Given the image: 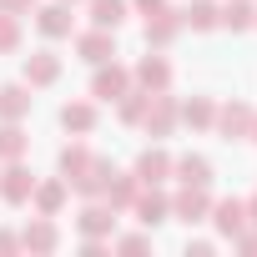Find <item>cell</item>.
<instances>
[{
    "label": "cell",
    "mask_w": 257,
    "mask_h": 257,
    "mask_svg": "<svg viewBox=\"0 0 257 257\" xmlns=\"http://www.w3.org/2000/svg\"><path fill=\"white\" fill-rule=\"evenodd\" d=\"M126 91H132V71L116 66V61H111V66L101 61V66H96V76H91V96H96V101H121Z\"/></svg>",
    "instance_id": "obj_1"
},
{
    "label": "cell",
    "mask_w": 257,
    "mask_h": 257,
    "mask_svg": "<svg viewBox=\"0 0 257 257\" xmlns=\"http://www.w3.org/2000/svg\"><path fill=\"white\" fill-rule=\"evenodd\" d=\"M172 212H177V222H207V212H212L207 187H187L182 182V192L172 197Z\"/></svg>",
    "instance_id": "obj_3"
},
{
    "label": "cell",
    "mask_w": 257,
    "mask_h": 257,
    "mask_svg": "<svg viewBox=\"0 0 257 257\" xmlns=\"http://www.w3.org/2000/svg\"><path fill=\"white\" fill-rule=\"evenodd\" d=\"M212 126L227 137V142H237V137H247L252 132V106H242V101H232V106H222L217 116H212Z\"/></svg>",
    "instance_id": "obj_8"
},
{
    "label": "cell",
    "mask_w": 257,
    "mask_h": 257,
    "mask_svg": "<svg viewBox=\"0 0 257 257\" xmlns=\"http://www.w3.org/2000/svg\"><path fill=\"white\" fill-rule=\"evenodd\" d=\"M76 227H81V237H111V227H116V212H111L106 202H91V197H86V207H81Z\"/></svg>",
    "instance_id": "obj_7"
},
{
    "label": "cell",
    "mask_w": 257,
    "mask_h": 257,
    "mask_svg": "<svg viewBox=\"0 0 257 257\" xmlns=\"http://www.w3.org/2000/svg\"><path fill=\"white\" fill-rule=\"evenodd\" d=\"M147 101H152L147 91H126V96H121V121H132V126H137V121L147 116Z\"/></svg>",
    "instance_id": "obj_27"
},
{
    "label": "cell",
    "mask_w": 257,
    "mask_h": 257,
    "mask_svg": "<svg viewBox=\"0 0 257 257\" xmlns=\"http://www.w3.org/2000/svg\"><path fill=\"white\" fill-rule=\"evenodd\" d=\"M172 177H182L187 187H212V162L197 157V152H187V157L172 162Z\"/></svg>",
    "instance_id": "obj_17"
},
{
    "label": "cell",
    "mask_w": 257,
    "mask_h": 257,
    "mask_svg": "<svg viewBox=\"0 0 257 257\" xmlns=\"http://www.w3.org/2000/svg\"><path fill=\"white\" fill-rule=\"evenodd\" d=\"M212 222H217V232H222V237H237V232L247 227V202H237V197H222V202L212 207Z\"/></svg>",
    "instance_id": "obj_15"
},
{
    "label": "cell",
    "mask_w": 257,
    "mask_h": 257,
    "mask_svg": "<svg viewBox=\"0 0 257 257\" xmlns=\"http://www.w3.org/2000/svg\"><path fill=\"white\" fill-rule=\"evenodd\" d=\"M167 177H172V157H167L162 147H147V152L137 157V182H152V187H157V182H167Z\"/></svg>",
    "instance_id": "obj_16"
},
{
    "label": "cell",
    "mask_w": 257,
    "mask_h": 257,
    "mask_svg": "<svg viewBox=\"0 0 257 257\" xmlns=\"http://www.w3.org/2000/svg\"><path fill=\"white\" fill-rule=\"evenodd\" d=\"M21 247H31V252H56V247H61L56 222H51V217H31L26 232H21Z\"/></svg>",
    "instance_id": "obj_11"
},
{
    "label": "cell",
    "mask_w": 257,
    "mask_h": 257,
    "mask_svg": "<svg viewBox=\"0 0 257 257\" xmlns=\"http://www.w3.org/2000/svg\"><path fill=\"white\" fill-rule=\"evenodd\" d=\"M61 126H66V132H96V106L91 101H66L61 106Z\"/></svg>",
    "instance_id": "obj_19"
},
{
    "label": "cell",
    "mask_w": 257,
    "mask_h": 257,
    "mask_svg": "<svg viewBox=\"0 0 257 257\" xmlns=\"http://www.w3.org/2000/svg\"><path fill=\"white\" fill-rule=\"evenodd\" d=\"M16 46H21V16L0 11V51H16Z\"/></svg>",
    "instance_id": "obj_28"
},
{
    "label": "cell",
    "mask_w": 257,
    "mask_h": 257,
    "mask_svg": "<svg viewBox=\"0 0 257 257\" xmlns=\"http://www.w3.org/2000/svg\"><path fill=\"white\" fill-rule=\"evenodd\" d=\"M31 192H36V177L21 162H6V172H0V197L11 207H21V202H31Z\"/></svg>",
    "instance_id": "obj_4"
},
{
    "label": "cell",
    "mask_w": 257,
    "mask_h": 257,
    "mask_svg": "<svg viewBox=\"0 0 257 257\" xmlns=\"http://www.w3.org/2000/svg\"><path fill=\"white\" fill-rule=\"evenodd\" d=\"M116 247H121V252H147V247H152V237H147V232H132V237H121Z\"/></svg>",
    "instance_id": "obj_29"
},
{
    "label": "cell",
    "mask_w": 257,
    "mask_h": 257,
    "mask_svg": "<svg viewBox=\"0 0 257 257\" xmlns=\"http://www.w3.org/2000/svg\"><path fill=\"white\" fill-rule=\"evenodd\" d=\"M0 11L6 16H26V11H36V0H0Z\"/></svg>",
    "instance_id": "obj_30"
},
{
    "label": "cell",
    "mask_w": 257,
    "mask_h": 257,
    "mask_svg": "<svg viewBox=\"0 0 257 257\" xmlns=\"http://www.w3.org/2000/svg\"><path fill=\"white\" fill-rule=\"evenodd\" d=\"M91 21H96L101 31H116V26L126 21V0H91Z\"/></svg>",
    "instance_id": "obj_25"
},
{
    "label": "cell",
    "mask_w": 257,
    "mask_h": 257,
    "mask_svg": "<svg viewBox=\"0 0 257 257\" xmlns=\"http://www.w3.org/2000/svg\"><path fill=\"white\" fill-rule=\"evenodd\" d=\"M76 51H81V61H91V66H101V61H111L116 56V41H111V31H86V36H76Z\"/></svg>",
    "instance_id": "obj_13"
},
{
    "label": "cell",
    "mask_w": 257,
    "mask_h": 257,
    "mask_svg": "<svg viewBox=\"0 0 257 257\" xmlns=\"http://www.w3.org/2000/svg\"><path fill=\"white\" fill-rule=\"evenodd\" d=\"M137 217L147 222V227H157V222H167V212H172V197H162V192H137Z\"/></svg>",
    "instance_id": "obj_20"
},
{
    "label": "cell",
    "mask_w": 257,
    "mask_h": 257,
    "mask_svg": "<svg viewBox=\"0 0 257 257\" xmlns=\"http://www.w3.org/2000/svg\"><path fill=\"white\" fill-rule=\"evenodd\" d=\"M66 197H71V182H66V177H56V182H41V187L31 192V207H36L41 217H61Z\"/></svg>",
    "instance_id": "obj_6"
},
{
    "label": "cell",
    "mask_w": 257,
    "mask_h": 257,
    "mask_svg": "<svg viewBox=\"0 0 257 257\" xmlns=\"http://www.w3.org/2000/svg\"><path fill=\"white\" fill-rule=\"evenodd\" d=\"M247 222H252V227H257V197H252V202H247Z\"/></svg>",
    "instance_id": "obj_33"
},
{
    "label": "cell",
    "mask_w": 257,
    "mask_h": 257,
    "mask_svg": "<svg viewBox=\"0 0 257 257\" xmlns=\"http://www.w3.org/2000/svg\"><path fill=\"white\" fill-rule=\"evenodd\" d=\"M132 76H137V86H142L147 96H157V91H167V86H172V66H167L162 56H147Z\"/></svg>",
    "instance_id": "obj_14"
},
{
    "label": "cell",
    "mask_w": 257,
    "mask_h": 257,
    "mask_svg": "<svg viewBox=\"0 0 257 257\" xmlns=\"http://www.w3.org/2000/svg\"><path fill=\"white\" fill-rule=\"evenodd\" d=\"M56 81H61V56L56 51L26 56V86H56Z\"/></svg>",
    "instance_id": "obj_10"
},
{
    "label": "cell",
    "mask_w": 257,
    "mask_h": 257,
    "mask_svg": "<svg viewBox=\"0 0 257 257\" xmlns=\"http://www.w3.org/2000/svg\"><path fill=\"white\" fill-rule=\"evenodd\" d=\"M31 16H36V31H41V36H51V41L71 36V6H66V0H51V6H41V11H31Z\"/></svg>",
    "instance_id": "obj_5"
},
{
    "label": "cell",
    "mask_w": 257,
    "mask_h": 257,
    "mask_svg": "<svg viewBox=\"0 0 257 257\" xmlns=\"http://www.w3.org/2000/svg\"><path fill=\"white\" fill-rule=\"evenodd\" d=\"M222 26H227V31L257 26V6H252V0H227V6H222Z\"/></svg>",
    "instance_id": "obj_23"
},
{
    "label": "cell",
    "mask_w": 257,
    "mask_h": 257,
    "mask_svg": "<svg viewBox=\"0 0 257 257\" xmlns=\"http://www.w3.org/2000/svg\"><path fill=\"white\" fill-rule=\"evenodd\" d=\"M21 247V237H11V232H0V252H16Z\"/></svg>",
    "instance_id": "obj_32"
},
{
    "label": "cell",
    "mask_w": 257,
    "mask_h": 257,
    "mask_svg": "<svg viewBox=\"0 0 257 257\" xmlns=\"http://www.w3.org/2000/svg\"><path fill=\"white\" fill-rule=\"evenodd\" d=\"M247 137H252V142H257V116H252V132H247Z\"/></svg>",
    "instance_id": "obj_34"
},
{
    "label": "cell",
    "mask_w": 257,
    "mask_h": 257,
    "mask_svg": "<svg viewBox=\"0 0 257 257\" xmlns=\"http://www.w3.org/2000/svg\"><path fill=\"white\" fill-rule=\"evenodd\" d=\"M142 126H147V137H172V126H177V101H172L167 91H157V96L147 101Z\"/></svg>",
    "instance_id": "obj_2"
},
{
    "label": "cell",
    "mask_w": 257,
    "mask_h": 257,
    "mask_svg": "<svg viewBox=\"0 0 257 257\" xmlns=\"http://www.w3.org/2000/svg\"><path fill=\"white\" fill-rule=\"evenodd\" d=\"M66 6H71V0H66Z\"/></svg>",
    "instance_id": "obj_35"
},
{
    "label": "cell",
    "mask_w": 257,
    "mask_h": 257,
    "mask_svg": "<svg viewBox=\"0 0 257 257\" xmlns=\"http://www.w3.org/2000/svg\"><path fill=\"white\" fill-rule=\"evenodd\" d=\"M26 147H31V137L21 132V121H6V126H0V162H21Z\"/></svg>",
    "instance_id": "obj_22"
},
{
    "label": "cell",
    "mask_w": 257,
    "mask_h": 257,
    "mask_svg": "<svg viewBox=\"0 0 257 257\" xmlns=\"http://www.w3.org/2000/svg\"><path fill=\"white\" fill-rule=\"evenodd\" d=\"M182 26H192V31H217V26H222V6H217V0H192V6L182 11Z\"/></svg>",
    "instance_id": "obj_18"
},
{
    "label": "cell",
    "mask_w": 257,
    "mask_h": 257,
    "mask_svg": "<svg viewBox=\"0 0 257 257\" xmlns=\"http://www.w3.org/2000/svg\"><path fill=\"white\" fill-rule=\"evenodd\" d=\"M177 116H182L187 126H197V132H207V126H212V116H217V106H212L207 96H192L187 106H177Z\"/></svg>",
    "instance_id": "obj_24"
},
{
    "label": "cell",
    "mask_w": 257,
    "mask_h": 257,
    "mask_svg": "<svg viewBox=\"0 0 257 257\" xmlns=\"http://www.w3.org/2000/svg\"><path fill=\"white\" fill-rule=\"evenodd\" d=\"M91 162H96V157H91L81 142H76V147H66V152H61V172H66V182H76L81 172H91Z\"/></svg>",
    "instance_id": "obj_26"
},
{
    "label": "cell",
    "mask_w": 257,
    "mask_h": 257,
    "mask_svg": "<svg viewBox=\"0 0 257 257\" xmlns=\"http://www.w3.org/2000/svg\"><path fill=\"white\" fill-rule=\"evenodd\" d=\"M137 192H142L137 172H132V177H121V172H111V177H106V187H101V197H106V207H111V212H126V207L137 202Z\"/></svg>",
    "instance_id": "obj_9"
},
{
    "label": "cell",
    "mask_w": 257,
    "mask_h": 257,
    "mask_svg": "<svg viewBox=\"0 0 257 257\" xmlns=\"http://www.w3.org/2000/svg\"><path fill=\"white\" fill-rule=\"evenodd\" d=\"M31 111V86H0V121H21Z\"/></svg>",
    "instance_id": "obj_21"
},
{
    "label": "cell",
    "mask_w": 257,
    "mask_h": 257,
    "mask_svg": "<svg viewBox=\"0 0 257 257\" xmlns=\"http://www.w3.org/2000/svg\"><path fill=\"white\" fill-rule=\"evenodd\" d=\"M137 11L142 16H157V11H167V0H137Z\"/></svg>",
    "instance_id": "obj_31"
},
{
    "label": "cell",
    "mask_w": 257,
    "mask_h": 257,
    "mask_svg": "<svg viewBox=\"0 0 257 257\" xmlns=\"http://www.w3.org/2000/svg\"><path fill=\"white\" fill-rule=\"evenodd\" d=\"M177 31H182V11H157V16H147V46H172L177 41Z\"/></svg>",
    "instance_id": "obj_12"
}]
</instances>
